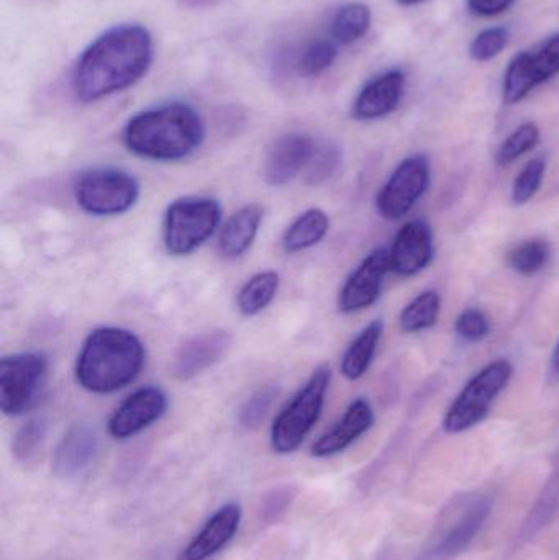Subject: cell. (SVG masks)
<instances>
[{"label":"cell","mask_w":559,"mask_h":560,"mask_svg":"<svg viewBox=\"0 0 559 560\" xmlns=\"http://www.w3.org/2000/svg\"><path fill=\"white\" fill-rule=\"evenodd\" d=\"M423 2H426V0H397V3L403 7H416Z\"/></svg>","instance_id":"f35d334b"},{"label":"cell","mask_w":559,"mask_h":560,"mask_svg":"<svg viewBox=\"0 0 559 560\" xmlns=\"http://www.w3.org/2000/svg\"><path fill=\"white\" fill-rule=\"evenodd\" d=\"M317 141L304 133H289L279 138L266 154L263 177L271 187L288 186L299 176H304Z\"/></svg>","instance_id":"4fadbf2b"},{"label":"cell","mask_w":559,"mask_h":560,"mask_svg":"<svg viewBox=\"0 0 559 560\" xmlns=\"http://www.w3.org/2000/svg\"><path fill=\"white\" fill-rule=\"evenodd\" d=\"M551 374L559 377V339L557 346H555L554 352H551Z\"/></svg>","instance_id":"74e56055"},{"label":"cell","mask_w":559,"mask_h":560,"mask_svg":"<svg viewBox=\"0 0 559 560\" xmlns=\"http://www.w3.org/2000/svg\"><path fill=\"white\" fill-rule=\"evenodd\" d=\"M432 179L429 158L414 154L397 164L376 196V210L384 220L404 219L426 196Z\"/></svg>","instance_id":"30bf717a"},{"label":"cell","mask_w":559,"mask_h":560,"mask_svg":"<svg viewBox=\"0 0 559 560\" xmlns=\"http://www.w3.org/2000/svg\"><path fill=\"white\" fill-rule=\"evenodd\" d=\"M121 140L135 156L174 163L202 147L206 125L196 108L173 102L133 115L125 125Z\"/></svg>","instance_id":"7a4b0ae2"},{"label":"cell","mask_w":559,"mask_h":560,"mask_svg":"<svg viewBox=\"0 0 559 560\" xmlns=\"http://www.w3.org/2000/svg\"><path fill=\"white\" fill-rule=\"evenodd\" d=\"M278 395L279 387H276V385H268V387L259 388L258 392H255L243 404L242 410H240V423H242V427L248 428V430L258 428L265 421L266 415L271 410Z\"/></svg>","instance_id":"836d02e7"},{"label":"cell","mask_w":559,"mask_h":560,"mask_svg":"<svg viewBox=\"0 0 559 560\" xmlns=\"http://www.w3.org/2000/svg\"><path fill=\"white\" fill-rule=\"evenodd\" d=\"M330 382V368L318 365L298 394L279 411L271 427V447L276 454L286 456L302 446L324 413Z\"/></svg>","instance_id":"277c9868"},{"label":"cell","mask_w":559,"mask_h":560,"mask_svg":"<svg viewBox=\"0 0 559 560\" xmlns=\"http://www.w3.org/2000/svg\"><path fill=\"white\" fill-rule=\"evenodd\" d=\"M407 75L403 69H387L364 84L351 108L353 118L374 121L389 117L399 108L406 94Z\"/></svg>","instance_id":"9a60e30c"},{"label":"cell","mask_w":559,"mask_h":560,"mask_svg":"<svg viewBox=\"0 0 559 560\" xmlns=\"http://www.w3.org/2000/svg\"><path fill=\"white\" fill-rule=\"evenodd\" d=\"M330 230V217L322 209H308L298 217L282 235L281 245L288 255L307 252L324 242Z\"/></svg>","instance_id":"7402d4cb"},{"label":"cell","mask_w":559,"mask_h":560,"mask_svg":"<svg viewBox=\"0 0 559 560\" xmlns=\"http://www.w3.org/2000/svg\"><path fill=\"white\" fill-rule=\"evenodd\" d=\"M373 405L366 398H357L351 401L343 417L312 444L311 454L317 459L337 456L347 451L351 444L357 443L373 428Z\"/></svg>","instance_id":"e0dca14e"},{"label":"cell","mask_w":559,"mask_h":560,"mask_svg":"<svg viewBox=\"0 0 559 560\" xmlns=\"http://www.w3.org/2000/svg\"><path fill=\"white\" fill-rule=\"evenodd\" d=\"M550 256V245L545 240H528L509 253L508 262L517 275L531 278L544 271Z\"/></svg>","instance_id":"83f0119b"},{"label":"cell","mask_w":559,"mask_h":560,"mask_svg":"<svg viewBox=\"0 0 559 560\" xmlns=\"http://www.w3.org/2000/svg\"><path fill=\"white\" fill-rule=\"evenodd\" d=\"M140 183L133 174L117 167H94L75 179L74 199L92 217H118L137 206Z\"/></svg>","instance_id":"52a82bcc"},{"label":"cell","mask_w":559,"mask_h":560,"mask_svg":"<svg viewBox=\"0 0 559 560\" xmlns=\"http://www.w3.org/2000/svg\"><path fill=\"white\" fill-rule=\"evenodd\" d=\"M514 365L509 359H496L476 372L456 395L443 417V431L462 434L488 418L499 395L511 384Z\"/></svg>","instance_id":"8992f818"},{"label":"cell","mask_w":559,"mask_h":560,"mask_svg":"<svg viewBox=\"0 0 559 560\" xmlns=\"http://www.w3.org/2000/svg\"><path fill=\"white\" fill-rule=\"evenodd\" d=\"M559 74V32L532 49L517 52L509 61L502 79V98L505 104H521L535 89Z\"/></svg>","instance_id":"9c48e42d"},{"label":"cell","mask_w":559,"mask_h":560,"mask_svg":"<svg viewBox=\"0 0 559 560\" xmlns=\"http://www.w3.org/2000/svg\"><path fill=\"white\" fill-rule=\"evenodd\" d=\"M243 512L238 503L220 506L180 552L179 560H209L225 549L238 533Z\"/></svg>","instance_id":"ac0fdd59"},{"label":"cell","mask_w":559,"mask_h":560,"mask_svg":"<svg viewBox=\"0 0 559 560\" xmlns=\"http://www.w3.org/2000/svg\"><path fill=\"white\" fill-rule=\"evenodd\" d=\"M144 364L147 349L133 331L101 326L82 342L75 359V381L89 394H115L133 384Z\"/></svg>","instance_id":"3957f363"},{"label":"cell","mask_w":559,"mask_h":560,"mask_svg":"<svg viewBox=\"0 0 559 560\" xmlns=\"http://www.w3.org/2000/svg\"><path fill=\"white\" fill-rule=\"evenodd\" d=\"M187 9H207V7L217 5L222 0H179Z\"/></svg>","instance_id":"8d00e7d4"},{"label":"cell","mask_w":559,"mask_h":560,"mask_svg":"<svg viewBox=\"0 0 559 560\" xmlns=\"http://www.w3.org/2000/svg\"><path fill=\"white\" fill-rule=\"evenodd\" d=\"M232 348V336L223 329L200 332L184 341L173 361V374L177 381L187 382L223 361Z\"/></svg>","instance_id":"2e32d148"},{"label":"cell","mask_w":559,"mask_h":560,"mask_svg":"<svg viewBox=\"0 0 559 560\" xmlns=\"http://www.w3.org/2000/svg\"><path fill=\"white\" fill-rule=\"evenodd\" d=\"M545 174H547V163L541 158L528 161L512 184V202L515 206H525L531 202L540 190Z\"/></svg>","instance_id":"1f68e13d"},{"label":"cell","mask_w":559,"mask_h":560,"mask_svg":"<svg viewBox=\"0 0 559 560\" xmlns=\"http://www.w3.org/2000/svg\"><path fill=\"white\" fill-rule=\"evenodd\" d=\"M263 217H265V210L256 203L236 210L220 229L219 242H217L219 255L230 261L246 255L258 236Z\"/></svg>","instance_id":"ffe728a7"},{"label":"cell","mask_w":559,"mask_h":560,"mask_svg":"<svg viewBox=\"0 0 559 560\" xmlns=\"http://www.w3.org/2000/svg\"><path fill=\"white\" fill-rule=\"evenodd\" d=\"M153 62V38L144 26L118 25L98 36L75 62L72 91L97 102L137 84Z\"/></svg>","instance_id":"6da1fadb"},{"label":"cell","mask_w":559,"mask_h":560,"mask_svg":"<svg viewBox=\"0 0 559 560\" xmlns=\"http://www.w3.org/2000/svg\"><path fill=\"white\" fill-rule=\"evenodd\" d=\"M222 223V206L210 197H180L167 206L163 245L167 255L183 258L206 245Z\"/></svg>","instance_id":"5b68a950"},{"label":"cell","mask_w":559,"mask_h":560,"mask_svg":"<svg viewBox=\"0 0 559 560\" xmlns=\"http://www.w3.org/2000/svg\"><path fill=\"white\" fill-rule=\"evenodd\" d=\"M371 22H373V13L366 3H347L335 13L331 20V39L337 45H353L370 32Z\"/></svg>","instance_id":"d4e9b609"},{"label":"cell","mask_w":559,"mask_h":560,"mask_svg":"<svg viewBox=\"0 0 559 560\" xmlns=\"http://www.w3.org/2000/svg\"><path fill=\"white\" fill-rule=\"evenodd\" d=\"M391 271L389 249L371 252L350 278L345 280L338 293V308L343 313H357L370 308L383 293L384 279Z\"/></svg>","instance_id":"7c38bea8"},{"label":"cell","mask_w":559,"mask_h":560,"mask_svg":"<svg viewBox=\"0 0 559 560\" xmlns=\"http://www.w3.org/2000/svg\"><path fill=\"white\" fill-rule=\"evenodd\" d=\"M541 133L540 128L534 121H525L519 125L499 147L496 153V163L499 166H508L514 161L521 160L525 154L534 151L540 144Z\"/></svg>","instance_id":"4316f807"},{"label":"cell","mask_w":559,"mask_h":560,"mask_svg":"<svg viewBox=\"0 0 559 560\" xmlns=\"http://www.w3.org/2000/svg\"><path fill=\"white\" fill-rule=\"evenodd\" d=\"M435 243L429 223L410 220L394 236L389 248L391 271L400 278H412L432 265Z\"/></svg>","instance_id":"5bb4252c"},{"label":"cell","mask_w":559,"mask_h":560,"mask_svg":"<svg viewBox=\"0 0 559 560\" xmlns=\"http://www.w3.org/2000/svg\"><path fill=\"white\" fill-rule=\"evenodd\" d=\"M343 163V153L334 143H317L314 156L304 173L305 184L311 187L321 186L337 176Z\"/></svg>","instance_id":"f1b7e54d"},{"label":"cell","mask_w":559,"mask_h":560,"mask_svg":"<svg viewBox=\"0 0 559 560\" xmlns=\"http://www.w3.org/2000/svg\"><path fill=\"white\" fill-rule=\"evenodd\" d=\"M48 378V359L28 351L3 355L0 361V408L5 417H20L35 407Z\"/></svg>","instance_id":"ba28073f"},{"label":"cell","mask_w":559,"mask_h":560,"mask_svg":"<svg viewBox=\"0 0 559 560\" xmlns=\"http://www.w3.org/2000/svg\"><path fill=\"white\" fill-rule=\"evenodd\" d=\"M383 332L384 325L381 319H374L358 332L357 338L350 342L341 358L340 371L345 378L360 381L366 375L373 364Z\"/></svg>","instance_id":"44dd1931"},{"label":"cell","mask_w":559,"mask_h":560,"mask_svg":"<svg viewBox=\"0 0 559 560\" xmlns=\"http://www.w3.org/2000/svg\"><path fill=\"white\" fill-rule=\"evenodd\" d=\"M455 331L465 342H481L491 332V322L481 310L466 308L456 318Z\"/></svg>","instance_id":"e575fe53"},{"label":"cell","mask_w":559,"mask_h":560,"mask_svg":"<svg viewBox=\"0 0 559 560\" xmlns=\"http://www.w3.org/2000/svg\"><path fill=\"white\" fill-rule=\"evenodd\" d=\"M338 45L334 39H317L304 49L299 59V69L307 78H317L337 61Z\"/></svg>","instance_id":"d6a6232c"},{"label":"cell","mask_w":559,"mask_h":560,"mask_svg":"<svg viewBox=\"0 0 559 560\" xmlns=\"http://www.w3.org/2000/svg\"><path fill=\"white\" fill-rule=\"evenodd\" d=\"M489 513H491V500H478V502L455 523V526L446 533L445 538L436 546L433 555H435L436 558H453V556H458L459 552L465 551V549L471 545L476 535H478L479 529L485 525Z\"/></svg>","instance_id":"603a6c76"},{"label":"cell","mask_w":559,"mask_h":560,"mask_svg":"<svg viewBox=\"0 0 559 560\" xmlns=\"http://www.w3.org/2000/svg\"><path fill=\"white\" fill-rule=\"evenodd\" d=\"M98 453L94 428L81 423L72 427L59 441L53 457V472L61 479H74L84 472Z\"/></svg>","instance_id":"d6986e66"},{"label":"cell","mask_w":559,"mask_h":560,"mask_svg":"<svg viewBox=\"0 0 559 560\" xmlns=\"http://www.w3.org/2000/svg\"><path fill=\"white\" fill-rule=\"evenodd\" d=\"M170 400L163 388L147 385L128 395L108 418L107 433L114 440L138 436L166 415Z\"/></svg>","instance_id":"8fae6325"},{"label":"cell","mask_w":559,"mask_h":560,"mask_svg":"<svg viewBox=\"0 0 559 560\" xmlns=\"http://www.w3.org/2000/svg\"><path fill=\"white\" fill-rule=\"evenodd\" d=\"M46 431H48V428H46L45 420H42V418H30L16 431L15 438H13V456L19 460H23V463L35 459L36 454L42 451L43 444H45Z\"/></svg>","instance_id":"4dcf8cb0"},{"label":"cell","mask_w":559,"mask_h":560,"mask_svg":"<svg viewBox=\"0 0 559 560\" xmlns=\"http://www.w3.org/2000/svg\"><path fill=\"white\" fill-rule=\"evenodd\" d=\"M511 32L505 26H489L481 30L469 43V58L476 62H489L508 48Z\"/></svg>","instance_id":"f546056e"},{"label":"cell","mask_w":559,"mask_h":560,"mask_svg":"<svg viewBox=\"0 0 559 560\" xmlns=\"http://www.w3.org/2000/svg\"><path fill=\"white\" fill-rule=\"evenodd\" d=\"M515 2L517 0H466V7L478 19H494L511 10Z\"/></svg>","instance_id":"d590c367"},{"label":"cell","mask_w":559,"mask_h":560,"mask_svg":"<svg viewBox=\"0 0 559 560\" xmlns=\"http://www.w3.org/2000/svg\"><path fill=\"white\" fill-rule=\"evenodd\" d=\"M281 278L278 272L263 271L243 283L236 295V306L243 316H256L265 312L278 295Z\"/></svg>","instance_id":"cb8c5ba5"},{"label":"cell","mask_w":559,"mask_h":560,"mask_svg":"<svg viewBox=\"0 0 559 560\" xmlns=\"http://www.w3.org/2000/svg\"><path fill=\"white\" fill-rule=\"evenodd\" d=\"M442 296L436 290H426L417 295L399 316V326L407 335L432 329L439 322Z\"/></svg>","instance_id":"484cf974"}]
</instances>
